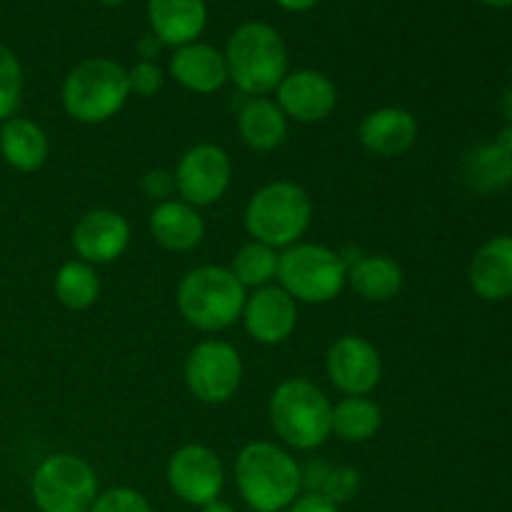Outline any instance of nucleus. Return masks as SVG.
I'll return each instance as SVG.
<instances>
[{"instance_id":"37","label":"nucleus","mask_w":512,"mask_h":512,"mask_svg":"<svg viewBox=\"0 0 512 512\" xmlns=\"http://www.w3.org/2000/svg\"><path fill=\"white\" fill-rule=\"evenodd\" d=\"M503 115L508 118V125L512 128V88L503 95Z\"/></svg>"},{"instance_id":"28","label":"nucleus","mask_w":512,"mask_h":512,"mask_svg":"<svg viewBox=\"0 0 512 512\" xmlns=\"http://www.w3.org/2000/svg\"><path fill=\"white\" fill-rule=\"evenodd\" d=\"M23 98V65L10 48L0 45V123L13 118Z\"/></svg>"},{"instance_id":"29","label":"nucleus","mask_w":512,"mask_h":512,"mask_svg":"<svg viewBox=\"0 0 512 512\" xmlns=\"http://www.w3.org/2000/svg\"><path fill=\"white\" fill-rule=\"evenodd\" d=\"M88 512H153L148 498L133 488H108L98 493Z\"/></svg>"},{"instance_id":"15","label":"nucleus","mask_w":512,"mask_h":512,"mask_svg":"<svg viewBox=\"0 0 512 512\" xmlns=\"http://www.w3.org/2000/svg\"><path fill=\"white\" fill-rule=\"evenodd\" d=\"M70 243L78 260L90 265L115 263L130 245V223L115 210H90L75 223Z\"/></svg>"},{"instance_id":"33","label":"nucleus","mask_w":512,"mask_h":512,"mask_svg":"<svg viewBox=\"0 0 512 512\" xmlns=\"http://www.w3.org/2000/svg\"><path fill=\"white\" fill-rule=\"evenodd\" d=\"M283 512H340V510L338 505L330 503V500L323 498L320 493H300L298 498L290 503V508Z\"/></svg>"},{"instance_id":"21","label":"nucleus","mask_w":512,"mask_h":512,"mask_svg":"<svg viewBox=\"0 0 512 512\" xmlns=\"http://www.w3.org/2000/svg\"><path fill=\"white\" fill-rule=\"evenodd\" d=\"M50 143L45 130L30 118H8L0 123V155L18 173H35L45 165Z\"/></svg>"},{"instance_id":"3","label":"nucleus","mask_w":512,"mask_h":512,"mask_svg":"<svg viewBox=\"0 0 512 512\" xmlns=\"http://www.w3.org/2000/svg\"><path fill=\"white\" fill-rule=\"evenodd\" d=\"M268 415L275 435L300 453L323 448L333 435V403L305 378L283 380L270 395Z\"/></svg>"},{"instance_id":"32","label":"nucleus","mask_w":512,"mask_h":512,"mask_svg":"<svg viewBox=\"0 0 512 512\" xmlns=\"http://www.w3.org/2000/svg\"><path fill=\"white\" fill-rule=\"evenodd\" d=\"M140 190L145 193V198L155 200V203H163L170 200V195L175 193V178L170 170L165 168H153L143 175L140 180Z\"/></svg>"},{"instance_id":"27","label":"nucleus","mask_w":512,"mask_h":512,"mask_svg":"<svg viewBox=\"0 0 512 512\" xmlns=\"http://www.w3.org/2000/svg\"><path fill=\"white\" fill-rule=\"evenodd\" d=\"M278 263V250L258 243V240H250L235 250L233 260H230V273L245 290H258L273 285V280L278 278Z\"/></svg>"},{"instance_id":"8","label":"nucleus","mask_w":512,"mask_h":512,"mask_svg":"<svg viewBox=\"0 0 512 512\" xmlns=\"http://www.w3.org/2000/svg\"><path fill=\"white\" fill-rule=\"evenodd\" d=\"M98 493L93 465L73 453L48 455L30 478V495L40 512H88Z\"/></svg>"},{"instance_id":"14","label":"nucleus","mask_w":512,"mask_h":512,"mask_svg":"<svg viewBox=\"0 0 512 512\" xmlns=\"http://www.w3.org/2000/svg\"><path fill=\"white\" fill-rule=\"evenodd\" d=\"M245 333L260 345H280L298 328V303L280 285H265L245 298Z\"/></svg>"},{"instance_id":"20","label":"nucleus","mask_w":512,"mask_h":512,"mask_svg":"<svg viewBox=\"0 0 512 512\" xmlns=\"http://www.w3.org/2000/svg\"><path fill=\"white\" fill-rule=\"evenodd\" d=\"M170 75L175 78V83L198 95L218 93L225 83H230L225 55L200 40L175 48L173 58H170Z\"/></svg>"},{"instance_id":"25","label":"nucleus","mask_w":512,"mask_h":512,"mask_svg":"<svg viewBox=\"0 0 512 512\" xmlns=\"http://www.w3.org/2000/svg\"><path fill=\"white\" fill-rule=\"evenodd\" d=\"M383 425V410L368 395H345L333 405V433L345 443H368Z\"/></svg>"},{"instance_id":"38","label":"nucleus","mask_w":512,"mask_h":512,"mask_svg":"<svg viewBox=\"0 0 512 512\" xmlns=\"http://www.w3.org/2000/svg\"><path fill=\"white\" fill-rule=\"evenodd\" d=\"M480 3L490 5V8H512V0H480Z\"/></svg>"},{"instance_id":"26","label":"nucleus","mask_w":512,"mask_h":512,"mask_svg":"<svg viewBox=\"0 0 512 512\" xmlns=\"http://www.w3.org/2000/svg\"><path fill=\"white\" fill-rule=\"evenodd\" d=\"M55 298L68 310H88L100 295V278L85 260H68L55 273Z\"/></svg>"},{"instance_id":"34","label":"nucleus","mask_w":512,"mask_h":512,"mask_svg":"<svg viewBox=\"0 0 512 512\" xmlns=\"http://www.w3.org/2000/svg\"><path fill=\"white\" fill-rule=\"evenodd\" d=\"M160 50H163V43H160V40L155 38L153 33L145 35V38H140L138 53H140V58H143V60H150V63H155V58L160 55Z\"/></svg>"},{"instance_id":"22","label":"nucleus","mask_w":512,"mask_h":512,"mask_svg":"<svg viewBox=\"0 0 512 512\" xmlns=\"http://www.w3.org/2000/svg\"><path fill=\"white\" fill-rule=\"evenodd\" d=\"M240 140L255 153H270L288 138V118L275 100L248 98L238 110Z\"/></svg>"},{"instance_id":"2","label":"nucleus","mask_w":512,"mask_h":512,"mask_svg":"<svg viewBox=\"0 0 512 512\" xmlns=\"http://www.w3.org/2000/svg\"><path fill=\"white\" fill-rule=\"evenodd\" d=\"M228 80L248 98H263L283 83L288 70V45L268 23L250 20L235 28L225 45Z\"/></svg>"},{"instance_id":"35","label":"nucleus","mask_w":512,"mask_h":512,"mask_svg":"<svg viewBox=\"0 0 512 512\" xmlns=\"http://www.w3.org/2000/svg\"><path fill=\"white\" fill-rule=\"evenodd\" d=\"M283 10H290V13H305V10L315 8L320 0H275Z\"/></svg>"},{"instance_id":"31","label":"nucleus","mask_w":512,"mask_h":512,"mask_svg":"<svg viewBox=\"0 0 512 512\" xmlns=\"http://www.w3.org/2000/svg\"><path fill=\"white\" fill-rule=\"evenodd\" d=\"M128 83H130V95H140V98H153L155 93H160L165 85V73L158 63H150V60H140L133 68L128 70Z\"/></svg>"},{"instance_id":"19","label":"nucleus","mask_w":512,"mask_h":512,"mask_svg":"<svg viewBox=\"0 0 512 512\" xmlns=\"http://www.w3.org/2000/svg\"><path fill=\"white\" fill-rule=\"evenodd\" d=\"M148 23L168 48L195 43L208 25L205 0H148Z\"/></svg>"},{"instance_id":"23","label":"nucleus","mask_w":512,"mask_h":512,"mask_svg":"<svg viewBox=\"0 0 512 512\" xmlns=\"http://www.w3.org/2000/svg\"><path fill=\"white\" fill-rule=\"evenodd\" d=\"M348 283L368 303H388L403 290L405 273L390 255H363L348 265Z\"/></svg>"},{"instance_id":"24","label":"nucleus","mask_w":512,"mask_h":512,"mask_svg":"<svg viewBox=\"0 0 512 512\" xmlns=\"http://www.w3.org/2000/svg\"><path fill=\"white\" fill-rule=\"evenodd\" d=\"M465 178L480 193H495L512 183V128L503 130L495 143L478 145L465 158Z\"/></svg>"},{"instance_id":"10","label":"nucleus","mask_w":512,"mask_h":512,"mask_svg":"<svg viewBox=\"0 0 512 512\" xmlns=\"http://www.w3.org/2000/svg\"><path fill=\"white\" fill-rule=\"evenodd\" d=\"M175 193L193 208L213 205L228 193L233 180V160L220 145L198 143L180 155L173 170Z\"/></svg>"},{"instance_id":"1","label":"nucleus","mask_w":512,"mask_h":512,"mask_svg":"<svg viewBox=\"0 0 512 512\" xmlns=\"http://www.w3.org/2000/svg\"><path fill=\"white\" fill-rule=\"evenodd\" d=\"M235 485L250 512H283L303 493V465L280 445L255 440L235 458Z\"/></svg>"},{"instance_id":"4","label":"nucleus","mask_w":512,"mask_h":512,"mask_svg":"<svg viewBox=\"0 0 512 512\" xmlns=\"http://www.w3.org/2000/svg\"><path fill=\"white\" fill-rule=\"evenodd\" d=\"M313 223V200L303 185L275 180L263 185L245 208V230L258 243L285 250L300 243Z\"/></svg>"},{"instance_id":"9","label":"nucleus","mask_w":512,"mask_h":512,"mask_svg":"<svg viewBox=\"0 0 512 512\" xmlns=\"http://www.w3.org/2000/svg\"><path fill=\"white\" fill-rule=\"evenodd\" d=\"M243 358L225 340H203L185 360V385L205 405H223L235 398L243 383Z\"/></svg>"},{"instance_id":"13","label":"nucleus","mask_w":512,"mask_h":512,"mask_svg":"<svg viewBox=\"0 0 512 512\" xmlns=\"http://www.w3.org/2000/svg\"><path fill=\"white\" fill-rule=\"evenodd\" d=\"M275 103L295 123H323L338 105V88L320 70H293L275 88Z\"/></svg>"},{"instance_id":"11","label":"nucleus","mask_w":512,"mask_h":512,"mask_svg":"<svg viewBox=\"0 0 512 512\" xmlns=\"http://www.w3.org/2000/svg\"><path fill=\"white\" fill-rule=\"evenodd\" d=\"M168 488L178 500L193 508L213 503L225 488L223 460L208 445L188 443L175 450L168 460Z\"/></svg>"},{"instance_id":"39","label":"nucleus","mask_w":512,"mask_h":512,"mask_svg":"<svg viewBox=\"0 0 512 512\" xmlns=\"http://www.w3.org/2000/svg\"><path fill=\"white\" fill-rule=\"evenodd\" d=\"M100 3H103V5H123L125 0H100Z\"/></svg>"},{"instance_id":"18","label":"nucleus","mask_w":512,"mask_h":512,"mask_svg":"<svg viewBox=\"0 0 512 512\" xmlns=\"http://www.w3.org/2000/svg\"><path fill=\"white\" fill-rule=\"evenodd\" d=\"M150 235L170 253H190L205 238V220L198 208L180 198L155 203L148 218Z\"/></svg>"},{"instance_id":"17","label":"nucleus","mask_w":512,"mask_h":512,"mask_svg":"<svg viewBox=\"0 0 512 512\" xmlns=\"http://www.w3.org/2000/svg\"><path fill=\"white\" fill-rule=\"evenodd\" d=\"M470 288L488 303L512 298V235H495L470 260Z\"/></svg>"},{"instance_id":"7","label":"nucleus","mask_w":512,"mask_h":512,"mask_svg":"<svg viewBox=\"0 0 512 512\" xmlns=\"http://www.w3.org/2000/svg\"><path fill=\"white\" fill-rule=\"evenodd\" d=\"M280 288L305 305H325L348 285V263L325 245L295 243L280 253Z\"/></svg>"},{"instance_id":"6","label":"nucleus","mask_w":512,"mask_h":512,"mask_svg":"<svg viewBox=\"0 0 512 512\" xmlns=\"http://www.w3.org/2000/svg\"><path fill=\"white\" fill-rule=\"evenodd\" d=\"M63 108L75 123L100 125L125 108L130 98L128 70L110 58H88L63 83Z\"/></svg>"},{"instance_id":"16","label":"nucleus","mask_w":512,"mask_h":512,"mask_svg":"<svg viewBox=\"0 0 512 512\" xmlns=\"http://www.w3.org/2000/svg\"><path fill=\"white\" fill-rule=\"evenodd\" d=\"M360 145L378 158L405 155L418 140V120L405 108L370 110L358 128Z\"/></svg>"},{"instance_id":"5","label":"nucleus","mask_w":512,"mask_h":512,"mask_svg":"<svg viewBox=\"0 0 512 512\" xmlns=\"http://www.w3.org/2000/svg\"><path fill=\"white\" fill-rule=\"evenodd\" d=\"M245 298L248 290L223 265H200L188 270L175 295L185 323L203 333H218L240 320Z\"/></svg>"},{"instance_id":"30","label":"nucleus","mask_w":512,"mask_h":512,"mask_svg":"<svg viewBox=\"0 0 512 512\" xmlns=\"http://www.w3.org/2000/svg\"><path fill=\"white\" fill-rule=\"evenodd\" d=\"M360 490V475L353 468H328L323 485H320L318 493L323 498H328L330 503L343 505L348 500H353Z\"/></svg>"},{"instance_id":"36","label":"nucleus","mask_w":512,"mask_h":512,"mask_svg":"<svg viewBox=\"0 0 512 512\" xmlns=\"http://www.w3.org/2000/svg\"><path fill=\"white\" fill-rule=\"evenodd\" d=\"M200 512H235V508L230 503H225V500L218 498V500H213V503L203 505Z\"/></svg>"},{"instance_id":"12","label":"nucleus","mask_w":512,"mask_h":512,"mask_svg":"<svg viewBox=\"0 0 512 512\" xmlns=\"http://www.w3.org/2000/svg\"><path fill=\"white\" fill-rule=\"evenodd\" d=\"M325 373L343 395H370L383 380V358L363 335H343L328 348Z\"/></svg>"}]
</instances>
